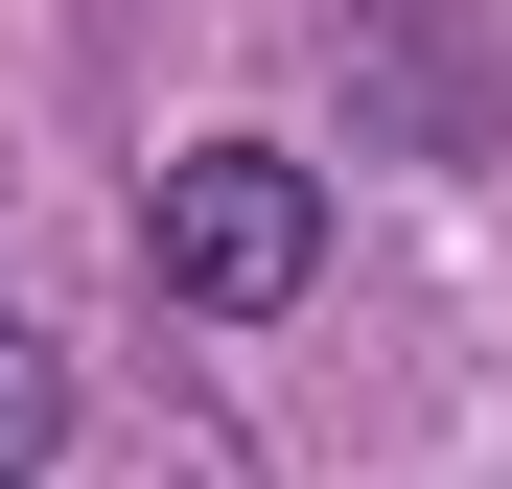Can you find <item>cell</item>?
Segmentation results:
<instances>
[{
	"label": "cell",
	"mask_w": 512,
	"mask_h": 489,
	"mask_svg": "<svg viewBox=\"0 0 512 489\" xmlns=\"http://www.w3.org/2000/svg\"><path fill=\"white\" fill-rule=\"evenodd\" d=\"M140 257H163V303L187 326H280L303 280H326V187H303V140H187L140 187Z\"/></svg>",
	"instance_id": "1"
},
{
	"label": "cell",
	"mask_w": 512,
	"mask_h": 489,
	"mask_svg": "<svg viewBox=\"0 0 512 489\" xmlns=\"http://www.w3.org/2000/svg\"><path fill=\"white\" fill-rule=\"evenodd\" d=\"M350 70H373V117H419V163H489V117H512V94H489V70H466L443 24H373Z\"/></svg>",
	"instance_id": "2"
},
{
	"label": "cell",
	"mask_w": 512,
	"mask_h": 489,
	"mask_svg": "<svg viewBox=\"0 0 512 489\" xmlns=\"http://www.w3.org/2000/svg\"><path fill=\"white\" fill-rule=\"evenodd\" d=\"M47 443H70V350H47V326H24V303H0V489H24Z\"/></svg>",
	"instance_id": "3"
}]
</instances>
